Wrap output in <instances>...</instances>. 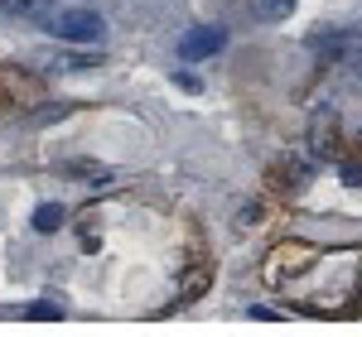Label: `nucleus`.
<instances>
[{
    "instance_id": "1",
    "label": "nucleus",
    "mask_w": 362,
    "mask_h": 337,
    "mask_svg": "<svg viewBox=\"0 0 362 337\" xmlns=\"http://www.w3.org/2000/svg\"><path fill=\"white\" fill-rule=\"evenodd\" d=\"M305 275H314V289L305 299L309 313H348L362 304V246L314 255V265Z\"/></svg>"
},
{
    "instance_id": "2",
    "label": "nucleus",
    "mask_w": 362,
    "mask_h": 337,
    "mask_svg": "<svg viewBox=\"0 0 362 337\" xmlns=\"http://www.w3.org/2000/svg\"><path fill=\"white\" fill-rule=\"evenodd\" d=\"M309 265H314V246H305V241H285V246H276V251L266 255L261 275H266V284H300Z\"/></svg>"
},
{
    "instance_id": "3",
    "label": "nucleus",
    "mask_w": 362,
    "mask_h": 337,
    "mask_svg": "<svg viewBox=\"0 0 362 337\" xmlns=\"http://www.w3.org/2000/svg\"><path fill=\"white\" fill-rule=\"evenodd\" d=\"M49 29H54L58 39H68V44H97L107 34V25L92 10H58L54 20H49Z\"/></svg>"
},
{
    "instance_id": "4",
    "label": "nucleus",
    "mask_w": 362,
    "mask_h": 337,
    "mask_svg": "<svg viewBox=\"0 0 362 337\" xmlns=\"http://www.w3.org/2000/svg\"><path fill=\"white\" fill-rule=\"evenodd\" d=\"M223 44H227V34L218 25H198L189 29L184 39H179V58H189V63H198V58H213V54H223Z\"/></svg>"
},
{
    "instance_id": "5",
    "label": "nucleus",
    "mask_w": 362,
    "mask_h": 337,
    "mask_svg": "<svg viewBox=\"0 0 362 337\" xmlns=\"http://www.w3.org/2000/svg\"><path fill=\"white\" fill-rule=\"evenodd\" d=\"M353 44H358V29H348V25L343 29H319V34L309 39V49H314L319 58H348Z\"/></svg>"
},
{
    "instance_id": "6",
    "label": "nucleus",
    "mask_w": 362,
    "mask_h": 337,
    "mask_svg": "<svg viewBox=\"0 0 362 337\" xmlns=\"http://www.w3.org/2000/svg\"><path fill=\"white\" fill-rule=\"evenodd\" d=\"M314 149H319V154H334L338 149V116L334 111L314 116Z\"/></svg>"
},
{
    "instance_id": "7",
    "label": "nucleus",
    "mask_w": 362,
    "mask_h": 337,
    "mask_svg": "<svg viewBox=\"0 0 362 337\" xmlns=\"http://www.w3.org/2000/svg\"><path fill=\"white\" fill-rule=\"evenodd\" d=\"M63 168H68V178H87V183H102V178H112V168L92 164V159H73V164H63Z\"/></svg>"
},
{
    "instance_id": "8",
    "label": "nucleus",
    "mask_w": 362,
    "mask_h": 337,
    "mask_svg": "<svg viewBox=\"0 0 362 337\" xmlns=\"http://www.w3.org/2000/svg\"><path fill=\"white\" fill-rule=\"evenodd\" d=\"M49 0H0V15H44Z\"/></svg>"
},
{
    "instance_id": "9",
    "label": "nucleus",
    "mask_w": 362,
    "mask_h": 337,
    "mask_svg": "<svg viewBox=\"0 0 362 337\" xmlns=\"http://www.w3.org/2000/svg\"><path fill=\"white\" fill-rule=\"evenodd\" d=\"M34 226H39V231H58V226H63V207H58V202H44V207L34 212Z\"/></svg>"
},
{
    "instance_id": "10",
    "label": "nucleus",
    "mask_w": 362,
    "mask_h": 337,
    "mask_svg": "<svg viewBox=\"0 0 362 337\" xmlns=\"http://www.w3.org/2000/svg\"><path fill=\"white\" fill-rule=\"evenodd\" d=\"M343 63H348V78H353V82H362V44H353V54L343 58Z\"/></svg>"
},
{
    "instance_id": "11",
    "label": "nucleus",
    "mask_w": 362,
    "mask_h": 337,
    "mask_svg": "<svg viewBox=\"0 0 362 337\" xmlns=\"http://www.w3.org/2000/svg\"><path fill=\"white\" fill-rule=\"evenodd\" d=\"M25 318H63V309H58V304H29Z\"/></svg>"
},
{
    "instance_id": "12",
    "label": "nucleus",
    "mask_w": 362,
    "mask_h": 337,
    "mask_svg": "<svg viewBox=\"0 0 362 337\" xmlns=\"http://www.w3.org/2000/svg\"><path fill=\"white\" fill-rule=\"evenodd\" d=\"M343 183H362V164H343Z\"/></svg>"
},
{
    "instance_id": "13",
    "label": "nucleus",
    "mask_w": 362,
    "mask_h": 337,
    "mask_svg": "<svg viewBox=\"0 0 362 337\" xmlns=\"http://www.w3.org/2000/svg\"><path fill=\"white\" fill-rule=\"evenodd\" d=\"M358 140H362V130H358Z\"/></svg>"
}]
</instances>
